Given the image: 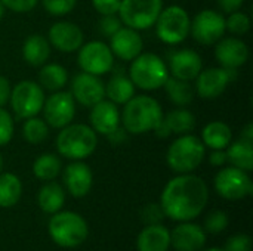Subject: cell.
Returning <instances> with one entry per match:
<instances>
[{
	"mask_svg": "<svg viewBox=\"0 0 253 251\" xmlns=\"http://www.w3.org/2000/svg\"><path fill=\"white\" fill-rule=\"evenodd\" d=\"M209 189L199 176L182 173L168 182L162 192L160 206L165 216L172 220L187 222L197 217L206 207Z\"/></svg>",
	"mask_w": 253,
	"mask_h": 251,
	"instance_id": "cell-1",
	"label": "cell"
},
{
	"mask_svg": "<svg viewBox=\"0 0 253 251\" xmlns=\"http://www.w3.org/2000/svg\"><path fill=\"white\" fill-rule=\"evenodd\" d=\"M163 115V108L156 98L135 95L125 104L120 112V124L129 135H144L153 132Z\"/></svg>",
	"mask_w": 253,
	"mask_h": 251,
	"instance_id": "cell-2",
	"label": "cell"
},
{
	"mask_svg": "<svg viewBox=\"0 0 253 251\" xmlns=\"http://www.w3.org/2000/svg\"><path fill=\"white\" fill-rule=\"evenodd\" d=\"M98 146V135L83 123H70L59 129L56 136V149L64 158L77 161L90 157Z\"/></svg>",
	"mask_w": 253,
	"mask_h": 251,
	"instance_id": "cell-3",
	"label": "cell"
},
{
	"mask_svg": "<svg viewBox=\"0 0 253 251\" xmlns=\"http://www.w3.org/2000/svg\"><path fill=\"white\" fill-rule=\"evenodd\" d=\"M127 75L130 77L135 87L153 92L163 87L165 81L170 74L168 64L159 55L151 52H142L130 61Z\"/></svg>",
	"mask_w": 253,
	"mask_h": 251,
	"instance_id": "cell-4",
	"label": "cell"
},
{
	"mask_svg": "<svg viewBox=\"0 0 253 251\" xmlns=\"http://www.w3.org/2000/svg\"><path fill=\"white\" fill-rule=\"evenodd\" d=\"M206 146L203 145L202 139L187 133L179 135L175 139L166 154L168 166L176 173H191L194 172L205 160Z\"/></svg>",
	"mask_w": 253,
	"mask_h": 251,
	"instance_id": "cell-5",
	"label": "cell"
},
{
	"mask_svg": "<svg viewBox=\"0 0 253 251\" xmlns=\"http://www.w3.org/2000/svg\"><path fill=\"white\" fill-rule=\"evenodd\" d=\"M49 235L59 247L74 249L87 238V223L73 212H58L49 222Z\"/></svg>",
	"mask_w": 253,
	"mask_h": 251,
	"instance_id": "cell-6",
	"label": "cell"
},
{
	"mask_svg": "<svg viewBox=\"0 0 253 251\" xmlns=\"http://www.w3.org/2000/svg\"><path fill=\"white\" fill-rule=\"evenodd\" d=\"M191 18L188 12L178 4L162 9L154 27L157 37L169 46H176L185 41L190 36Z\"/></svg>",
	"mask_w": 253,
	"mask_h": 251,
	"instance_id": "cell-7",
	"label": "cell"
},
{
	"mask_svg": "<svg viewBox=\"0 0 253 251\" xmlns=\"http://www.w3.org/2000/svg\"><path fill=\"white\" fill-rule=\"evenodd\" d=\"M43 102H44V90L40 87L37 81L21 80L10 90L9 104L12 112L18 120H25L39 115L42 112Z\"/></svg>",
	"mask_w": 253,
	"mask_h": 251,
	"instance_id": "cell-8",
	"label": "cell"
},
{
	"mask_svg": "<svg viewBox=\"0 0 253 251\" xmlns=\"http://www.w3.org/2000/svg\"><path fill=\"white\" fill-rule=\"evenodd\" d=\"M162 9L163 0H122L117 15L123 25L141 31L154 27Z\"/></svg>",
	"mask_w": 253,
	"mask_h": 251,
	"instance_id": "cell-9",
	"label": "cell"
},
{
	"mask_svg": "<svg viewBox=\"0 0 253 251\" xmlns=\"http://www.w3.org/2000/svg\"><path fill=\"white\" fill-rule=\"evenodd\" d=\"M77 62L82 71L101 77L113 70L114 55L107 43L92 40L80 46L77 50Z\"/></svg>",
	"mask_w": 253,
	"mask_h": 251,
	"instance_id": "cell-10",
	"label": "cell"
},
{
	"mask_svg": "<svg viewBox=\"0 0 253 251\" xmlns=\"http://www.w3.org/2000/svg\"><path fill=\"white\" fill-rule=\"evenodd\" d=\"M225 31V16L218 10L203 9L191 19L190 34L199 44L212 46L224 37Z\"/></svg>",
	"mask_w": 253,
	"mask_h": 251,
	"instance_id": "cell-11",
	"label": "cell"
},
{
	"mask_svg": "<svg viewBox=\"0 0 253 251\" xmlns=\"http://www.w3.org/2000/svg\"><path fill=\"white\" fill-rule=\"evenodd\" d=\"M43 120L52 129H62L73 123L76 117V101L70 92L58 90L52 92L43 102Z\"/></svg>",
	"mask_w": 253,
	"mask_h": 251,
	"instance_id": "cell-12",
	"label": "cell"
},
{
	"mask_svg": "<svg viewBox=\"0 0 253 251\" xmlns=\"http://www.w3.org/2000/svg\"><path fill=\"white\" fill-rule=\"evenodd\" d=\"M215 189L225 200H242L251 195L253 183L248 172L237 167H225L215 176Z\"/></svg>",
	"mask_w": 253,
	"mask_h": 251,
	"instance_id": "cell-13",
	"label": "cell"
},
{
	"mask_svg": "<svg viewBox=\"0 0 253 251\" xmlns=\"http://www.w3.org/2000/svg\"><path fill=\"white\" fill-rule=\"evenodd\" d=\"M237 70L212 67L202 70L196 77V93L202 99H216L228 87V84L236 78Z\"/></svg>",
	"mask_w": 253,
	"mask_h": 251,
	"instance_id": "cell-14",
	"label": "cell"
},
{
	"mask_svg": "<svg viewBox=\"0 0 253 251\" xmlns=\"http://www.w3.org/2000/svg\"><path fill=\"white\" fill-rule=\"evenodd\" d=\"M70 93L76 104L90 108L99 101L105 99V83L99 75L82 71L73 77Z\"/></svg>",
	"mask_w": 253,
	"mask_h": 251,
	"instance_id": "cell-15",
	"label": "cell"
},
{
	"mask_svg": "<svg viewBox=\"0 0 253 251\" xmlns=\"http://www.w3.org/2000/svg\"><path fill=\"white\" fill-rule=\"evenodd\" d=\"M47 40L50 46L62 53H73L84 43L82 28L70 21H58L47 31Z\"/></svg>",
	"mask_w": 253,
	"mask_h": 251,
	"instance_id": "cell-16",
	"label": "cell"
},
{
	"mask_svg": "<svg viewBox=\"0 0 253 251\" xmlns=\"http://www.w3.org/2000/svg\"><path fill=\"white\" fill-rule=\"evenodd\" d=\"M168 68L172 77L193 81L203 70V59L193 49H179L169 55Z\"/></svg>",
	"mask_w": 253,
	"mask_h": 251,
	"instance_id": "cell-17",
	"label": "cell"
},
{
	"mask_svg": "<svg viewBox=\"0 0 253 251\" xmlns=\"http://www.w3.org/2000/svg\"><path fill=\"white\" fill-rule=\"evenodd\" d=\"M215 58L222 68L237 70L249 59L248 44L237 37H222L215 43Z\"/></svg>",
	"mask_w": 253,
	"mask_h": 251,
	"instance_id": "cell-18",
	"label": "cell"
},
{
	"mask_svg": "<svg viewBox=\"0 0 253 251\" xmlns=\"http://www.w3.org/2000/svg\"><path fill=\"white\" fill-rule=\"evenodd\" d=\"M110 49L114 55L122 61H132L144 49V40L139 31L123 25L116 34L110 37Z\"/></svg>",
	"mask_w": 253,
	"mask_h": 251,
	"instance_id": "cell-19",
	"label": "cell"
},
{
	"mask_svg": "<svg viewBox=\"0 0 253 251\" xmlns=\"http://www.w3.org/2000/svg\"><path fill=\"white\" fill-rule=\"evenodd\" d=\"M90 127L96 135L107 136L120 126V109L119 105L108 99H102L90 107Z\"/></svg>",
	"mask_w": 253,
	"mask_h": 251,
	"instance_id": "cell-20",
	"label": "cell"
},
{
	"mask_svg": "<svg viewBox=\"0 0 253 251\" xmlns=\"http://www.w3.org/2000/svg\"><path fill=\"white\" fill-rule=\"evenodd\" d=\"M64 183L73 197L82 198L87 195L93 183V175L90 167L82 160L70 163L64 170Z\"/></svg>",
	"mask_w": 253,
	"mask_h": 251,
	"instance_id": "cell-21",
	"label": "cell"
},
{
	"mask_svg": "<svg viewBox=\"0 0 253 251\" xmlns=\"http://www.w3.org/2000/svg\"><path fill=\"white\" fill-rule=\"evenodd\" d=\"M170 243L178 251H199L206 243V234L199 225L182 223L173 229Z\"/></svg>",
	"mask_w": 253,
	"mask_h": 251,
	"instance_id": "cell-22",
	"label": "cell"
},
{
	"mask_svg": "<svg viewBox=\"0 0 253 251\" xmlns=\"http://www.w3.org/2000/svg\"><path fill=\"white\" fill-rule=\"evenodd\" d=\"M50 43L42 34H31L22 43V58L31 67H42L50 58Z\"/></svg>",
	"mask_w": 253,
	"mask_h": 251,
	"instance_id": "cell-23",
	"label": "cell"
},
{
	"mask_svg": "<svg viewBox=\"0 0 253 251\" xmlns=\"http://www.w3.org/2000/svg\"><path fill=\"white\" fill-rule=\"evenodd\" d=\"M135 84L130 77L122 71L114 72L105 84V98L116 105H125L129 99L135 96Z\"/></svg>",
	"mask_w": 253,
	"mask_h": 251,
	"instance_id": "cell-24",
	"label": "cell"
},
{
	"mask_svg": "<svg viewBox=\"0 0 253 251\" xmlns=\"http://www.w3.org/2000/svg\"><path fill=\"white\" fill-rule=\"evenodd\" d=\"M202 142L211 149H225L233 139L231 127L225 121H211L202 130Z\"/></svg>",
	"mask_w": 253,
	"mask_h": 251,
	"instance_id": "cell-25",
	"label": "cell"
},
{
	"mask_svg": "<svg viewBox=\"0 0 253 251\" xmlns=\"http://www.w3.org/2000/svg\"><path fill=\"white\" fill-rule=\"evenodd\" d=\"M170 246L169 231L159 225H148L138 237L139 251H168Z\"/></svg>",
	"mask_w": 253,
	"mask_h": 251,
	"instance_id": "cell-26",
	"label": "cell"
},
{
	"mask_svg": "<svg viewBox=\"0 0 253 251\" xmlns=\"http://www.w3.org/2000/svg\"><path fill=\"white\" fill-rule=\"evenodd\" d=\"M67 81H68V72L61 64L46 62L40 67L37 83L43 90H49V92L62 90Z\"/></svg>",
	"mask_w": 253,
	"mask_h": 251,
	"instance_id": "cell-27",
	"label": "cell"
},
{
	"mask_svg": "<svg viewBox=\"0 0 253 251\" xmlns=\"http://www.w3.org/2000/svg\"><path fill=\"white\" fill-rule=\"evenodd\" d=\"M163 89L166 92L168 99L176 107H188L194 101L196 90H194L191 81L169 75L163 84Z\"/></svg>",
	"mask_w": 253,
	"mask_h": 251,
	"instance_id": "cell-28",
	"label": "cell"
},
{
	"mask_svg": "<svg viewBox=\"0 0 253 251\" xmlns=\"http://www.w3.org/2000/svg\"><path fill=\"white\" fill-rule=\"evenodd\" d=\"M37 203L43 212L50 213V215L58 213L65 203V194H64L62 186L49 180V183L43 185L42 189L39 191Z\"/></svg>",
	"mask_w": 253,
	"mask_h": 251,
	"instance_id": "cell-29",
	"label": "cell"
},
{
	"mask_svg": "<svg viewBox=\"0 0 253 251\" xmlns=\"http://www.w3.org/2000/svg\"><path fill=\"white\" fill-rule=\"evenodd\" d=\"M163 121L169 127L170 133H175V135L191 133L196 127V115L184 107L172 109L170 112L163 115Z\"/></svg>",
	"mask_w": 253,
	"mask_h": 251,
	"instance_id": "cell-30",
	"label": "cell"
},
{
	"mask_svg": "<svg viewBox=\"0 0 253 251\" xmlns=\"http://www.w3.org/2000/svg\"><path fill=\"white\" fill-rule=\"evenodd\" d=\"M227 158L228 161L245 172H251L253 169V145L243 139L236 141L227 146Z\"/></svg>",
	"mask_w": 253,
	"mask_h": 251,
	"instance_id": "cell-31",
	"label": "cell"
},
{
	"mask_svg": "<svg viewBox=\"0 0 253 251\" xmlns=\"http://www.w3.org/2000/svg\"><path fill=\"white\" fill-rule=\"evenodd\" d=\"M22 194V183L13 173H0V207H13Z\"/></svg>",
	"mask_w": 253,
	"mask_h": 251,
	"instance_id": "cell-32",
	"label": "cell"
},
{
	"mask_svg": "<svg viewBox=\"0 0 253 251\" xmlns=\"http://www.w3.org/2000/svg\"><path fill=\"white\" fill-rule=\"evenodd\" d=\"M61 160L58 155L46 152L42 154L36 158V161L33 163V173L37 179L49 182L53 180L59 173H61Z\"/></svg>",
	"mask_w": 253,
	"mask_h": 251,
	"instance_id": "cell-33",
	"label": "cell"
},
{
	"mask_svg": "<svg viewBox=\"0 0 253 251\" xmlns=\"http://www.w3.org/2000/svg\"><path fill=\"white\" fill-rule=\"evenodd\" d=\"M21 132H22V138H24L25 142H28L31 145H39V143H42L43 141L47 139L49 126L43 118L36 115V117L25 118Z\"/></svg>",
	"mask_w": 253,
	"mask_h": 251,
	"instance_id": "cell-34",
	"label": "cell"
},
{
	"mask_svg": "<svg viewBox=\"0 0 253 251\" xmlns=\"http://www.w3.org/2000/svg\"><path fill=\"white\" fill-rule=\"evenodd\" d=\"M225 28L234 36H243L251 28V18L242 10L228 13V18H225Z\"/></svg>",
	"mask_w": 253,
	"mask_h": 251,
	"instance_id": "cell-35",
	"label": "cell"
},
{
	"mask_svg": "<svg viewBox=\"0 0 253 251\" xmlns=\"http://www.w3.org/2000/svg\"><path fill=\"white\" fill-rule=\"evenodd\" d=\"M43 9L52 16H65L71 13L76 6L77 0H40Z\"/></svg>",
	"mask_w": 253,
	"mask_h": 251,
	"instance_id": "cell-36",
	"label": "cell"
},
{
	"mask_svg": "<svg viewBox=\"0 0 253 251\" xmlns=\"http://www.w3.org/2000/svg\"><path fill=\"white\" fill-rule=\"evenodd\" d=\"M15 133V120L9 111L0 108V146H6Z\"/></svg>",
	"mask_w": 253,
	"mask_h": 251,
	"instance_id": "cell-37",
	"label": "cell"
},
{
	"mask_svg": "<svg viewBox=\"0 0 253 251\" xmlns=\"http://www.w3.org/2000/svg\"><path fill=\"white\" fill-rule=\"evenodd\" d=\"M123 27L122 19L119 15H101V19L98 21V30L104 37H111Z\"/></svg>",
	"mask_w": 253,
	"mask_h": 251,
	"instance_id": "cell-38",
	"label": "cell"
},
{
	"mask_svg": "<svg viewBox=\"0 0 253 251\" xmlns=\"http://www.w3.org/2000/svg\"><path fill=\"white\" fill-rule=\"evenodd\" d=\"M165 217L166 216L160 204H147L141 212V219L145 225H159Z\"/></svg>",
	"mask_w": 253,
	"mask_h": 251,
	"instance_id": "cell-39",
	"label": "cell"
},
{
	"mask_svg": "<svg viewBox=\"0 0 253 251\" xmlns=\"http://www.w3.org/2000/svg\"><path fill=\"white\" fill-rule=\"evenodd\" d=\"M205 225H206V229L209 232L221 234L228 226V217L224 212H213L208 216Z\"/></svg>",
	"mask_w": 253,
	"mask_h": 251,
	"instance_id": "cell-40",
	"label": "cell"
},
{
	"mask_svg": "<svg viewBox=\"0 0 253 251\" xmlns=\"http://www.w3.org/2000/svg\"><path fill=\"white\" fill-rule=\"evenodd\" d=\"M3 3V6L12 12L16 13H27L30 10H33L40 0H0Z\"/></svg>",
	"mask_w": 253,
	"mask_h": 251,
	"instance_id": "cell-41",
	"label": "cell"
},
{
	"mask_svg": "<svg viewBox=\"0 0 253 251\" xmlns=\"http://www.w3.org/2000/svg\"><path fill=\"white\" fill-rule=\"evenodd\" d=\"M122 0H92L93 9L99 15H117Z\"/></svg>",
	"mask_w": 253,
	"mask_h": 251,
	"instance_id": "cell-42",
	"label": "cell"
},
{
	"mask_svg": "<svg viewBox=\"0 0 253 251\" xmlns=\"http://www.w3.org/2000/svg\"><path fill=\"white\" fill-rule=\"evenodd\" d=\"M252 250V241L248 235H234L231 237L224 251H251Z\"/></svg>",
	"mask_w": 253,
	"mask_h": 251,
	"instance_id": "cell-43",
	"label": "cell"
},
{
	"mask_svg": "<svg viewBox=\"0 0 253 251\" xmlns=\"http://www.w3.org/2000/svg\"><path fill=\"white\" fill-rule=\"evenodd\" d=\"M105 138H107L108 142L113 143V145H122V143H125V142L129 141V133H127V132L125 130V127L120 124L116 130H113L111 133H108Z\"/></svg>",
	"mask_w": 253,
	"mask_h": 251,
	"instance_id": "cell-44",
	"label": "cell"
},
{
	"mask_svg": "<svg viewBox=\"0 0 253 251\" xmlns=\"http://www.w3.org/2000/svg\"><path fill=\"white\" fill-rule=\"evenodd\" d=\"M216 3L224 13H233L242 9L245 0H216Z\"/></svg>",
	"mask_w": 253,
	"mask_h": 251,
	"instance_id": "cell-45",
	"label": "cell"
},
{
	"mask_svg": "<svg viewBox=\"0 0 253 251\" xmlns=\"http://www.w3.org/2000/svg\"><path fill=\"white\" fill-rule=\"evenodd\" d=\"M10 90H12L10 81L4 75H0V108H3L9 102Z\"/></svg>",
	"mask_w": 253,
	"mask_h": 251,
	"instance_id": "cell-46",
	"label": "cell"
},
{
	"mask_svg": "<svg viewBox=\"0 0 253 251\" xmlns=\"http://www.w3.org/2000/svg\"><path fill=\"white\" fill-rule=\"evenodd\" d=\"M209 161H211L212 166L221 167V166H224V164L228 161L227 152H225L224 149H212V152H211V155H209Z\"/></svg>",
	"mask_w": 253,
	"mask_h": 251,
	"instance_id": "cell-47",
	"label": "cell"
},
{
	"mask_svg": "<svg viewBox=\"0 0 253 251\" xmlns=\"http://www.w3.org/2000/svg\"><path fill=\"white\" fill-rule=\"evenodd\" d=\"M154 132V135L157 136V138H162V139H165V138H169L172 133H170V130H169V127L166 126V123L162 120L157 126H156V129L153 130Z\"/></svg>",
	"mask_w": 253,
	"mask_h": 251,
	"instance_id": "cell-48",
	"label": "cell"
},
{
	"mask_svg": "<svg viewBox=\"0 0 253 251\" xmlns=\"http://www.w3.org/2000/svg\"><path fill=\"white\" fill-rule=\"evenodd\" d=\"M242 139L246 141V142H251L253 143V124L252 123H248L245 126V129L242 130Z\"/></svg>",
	"mask_w": 253,
	"mask_h": 251,
	"instance_id": "cell-49",
	"label": "cell"
},
{
	"mask_svg": "<svg viewBox=\"0 0 253 251\" xmlns=\"http://www.w3.org/2000/svg\"><path fill=\"white\" fill-rule=\"evenodd\" d=\"M4 12H6V7H4V6H3V3L0 1V19L4 16Z\"/></svg>",
	"mask_w": 253,
	"mask_h": 251,
	"instance_id": "cell-50",
	"label": "cell"
},
{
	"mask_svg": "<svg viewBox=\"0 0 253 251\" xmlns=\"http://www.w3.org/2000/svg\"><path fill=\"white\" fill-rule=\"evenodd\" d=\"M3 164H4V160H3V157H1V154H0V173H1V170H3Z\"/></svg>",
	"mask_w": 253,
	"mask_h": 251,
	"instance_id": "cell-51",
	"label": "cell"
},
{
	"mask_svg": "<svg viewBox=\"0 0 253 251\" xmlns=\"http://www.w3.org/2000/svg\"><path fill=\"white\" fill-rule=\"evenodd\" d=\"M206 251H224V250H221V249H211V250H206Z\"/></svg>",
	"mask_w": 253,
	"mask_h": 251,
	"instance_id": "cell-52",
	"label": "cell"
}]
</instances>
